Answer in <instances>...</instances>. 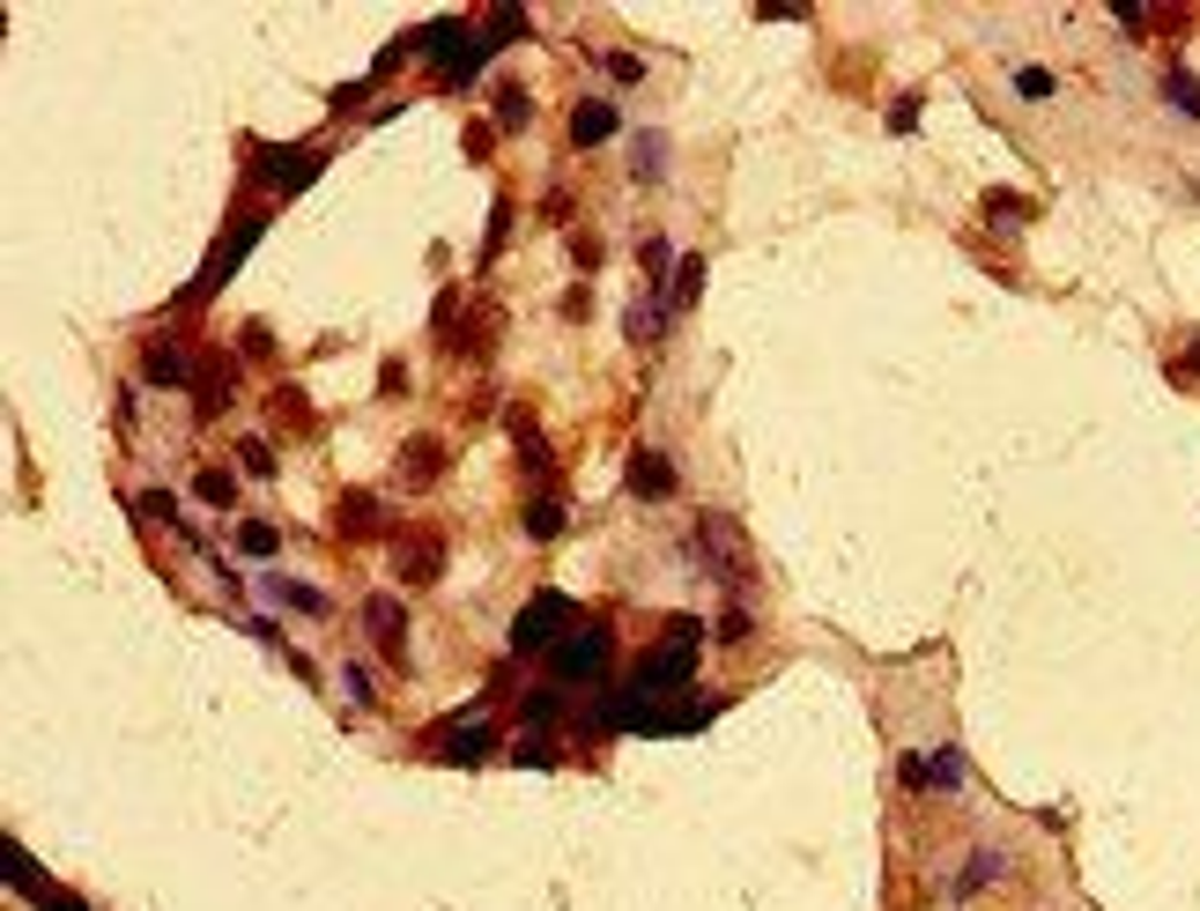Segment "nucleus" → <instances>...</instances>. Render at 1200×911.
<instances>
[{
	"label": "nucleus",
	"instance_id": "obj_1",
	"mask_svg": "<svg viewBox=\"0 0 1200 911\" xmlns=\"http://www.w3.org/2000/svg\"><path fill=\"white\" fill-rule=\"evenodd\" d=\"M564 622H571V600H564V593H534V600L519 608V622H512V652H541V645L556 638Z\"/></svg>",
	"mask_w": 1200,
	"mask_h": 911
},
{
	"label": "nucleus",
	"instance_id": "obj_2",
	"mask_svg": "<svg viewBox=\"0 0 1200 911\" xmlns=\"http://www.w3.org/2000/svg\"><path fill=\"white\" fill-rule=\"evenodd\" d=\"M438 570H445L438 534H400V542H393V578H400V586H438Z\"/></svg>",
	"mask_w": 1200,
	"mask_h": 911
},
{
	"label": "nucleus",
	"instance_id": "obj_3",
	"mask_svg": "<svg viewBox=\"0 0 1200 911\" xmlns=\"http://www.w3.org/2000/svg\"><path fill=\"white\" fill-rule=\"evenodd\" d=\"M230 394H238V356H200V370H194V408H200V422H216L222 408H230Z\"/></svg>",
	"mask_w": 1200,
	"mask_h": 911
},
{
	"label": "nucleus",
	"instance_id": "obj_4",
	"mask_svg": "<svg viewBox=\"0 0 1200 911\" xmlns=\"http://www.w3.org/2000/svg\"><path fill=\"white\" fill-rule=\"evenodd\" d=\"M608 667V630H578V638L556 652V682H593Z\"/></svg>",
	"mask_w": 1200,
	"mask_h": 911
},
{
	"label": "nucleus",
	"instance_id": "obj_5",
	"mask_svg": "<svg viewBox=\"0 0 1200 911\" xmlns=\"http://www.w3.org/2000/svg\"><path fill=\"white\" fill-rule=\"evenodd\" d=\"M194 370H200V364H194L178 342H164V334L142 348V378H148V386H194Z\"/></svg>",
	"mask_w": 1200,
	"mask_h": 911
},
{
	"label": "nucleus",
	"instance_id": "obj_6",
	"mask_svg": "<svg viewBox=\"0 0 1200 911\" xmlns=\"http://www.w3.org/2000/svg\"><path fill=\"white\" fill-rule=\"evenodd\" d=\"M334 526H342L348 542H371V534H386V504L371 490H348L342 504H334Z\"/></svg>",
	"mask_w": 1200,
	"mask_h": 911
},
{
	"label": "nucleus",
	"instance_id": "obj_7",
	"mask_svg": "<svg viewBox=\"0 0 1200 911\" xmlns=\"http://www.w3.org/2000/svg\"><path fill=\"white\" fill-rule=\"evenodd\" d=\"M445 474V444L438 438H408L400 444V490H430Z\"/></svg>",
	"mask_w": 1200,
	"mask_h": 911
},
{
	"label": "nucleus",
	"instance_id": "obj_8",
	"mask_svg": "<svg viewBox=\"0 0 1200 911\" xmlns=\"http://www.w3.org/2000/svg\"><path fill=\"white\" fill-rule=\"evenodd\" d=\"M630 496L667 504V496H675V460H660V452H630Z\"/></svg>",
	"mask_w": 1200,
	"mask_h": 911
},
{
	"label": "nucleus",
	"instance_id": "obj_9",
	"mask_svg": "<svg viewBox=\"0 0 1200 911\" xmlns=\"http://www.w3.org/2000/svg\"><path fill=\"white\" fill-rule=\"evenodd\" d=\"M364 630L386 645V652H400V630H408V616H400V600H393V593H371V600H364Z\"/></svg>",
	"mask_w": 1200,
	"mask_h": 911
},
{
	"label": "nucleus",
	"instance_id": "obj_10",
	"mask_svg": "<svg viewBox=\"0 0 1200 911\" xmlns=\"http://www.w3.org/2000/svg\"><path fill=\"white\" fill-rule=\"evenodd\" d=\"M615 134V104H601V97H586L578 112H571V142L578 148H601Z\"/></svg>",
	"mask_w": 1200,
	"mask_h": 911
},
{
	"label": "nucleus",
	"instance_id": "obj_11",
	"mask_svg": "<svg viewBox=\"0 0 1200 911\" xmlns=\"http://www.w3.org/2000/svg\"><path fill=\"white\" fill-rule=\"evenodd\" d=\"M697 534H705V556L719 564V578H734V564H741V534H734V526H727L719 512H711L705 526H697Z\"/></svg>",
	"mask_w": 1200,
	"mask_h": 911
},
{
	"label": "nucleus",
	"instance_id": "obj_12",
	"mask_svg": "<svg viewBox=\"0 0 1200 911\" xmlns=\"http://www.w3.org/2000/svg\"><path fill=\"white\" fill-rule=\"evenodd\" d=\"M252 238H260V222L246 216V222H238V230H230V238H222V252H216V268H208V282H200V296H208V290H216V282H222V274H230V268H238V260H246V245H252Z\"/></svg>",
	"mask_w": 1200,
	"mask_h": 911
},
{
	"label": "nucleus",
	"instance_id": "obj_13",
	"mask_svg": "<svg viewBox=\"0 0 1200 911\" xmlns=\"http://www.w3.org/2000/svg\"><path fill=\"white\" fill-rule=\"evenodd\" d=\"M1001 875H1008V852H971V860H963V875H956V889H949V897H971V889L1001 882Z\"/></svg>",
	"mask_w": 1200,
	"mask_h": 911
},
{
	"label": "nucleus",
	"instance_id": "obj_14",
	"mask_svg": "<svg viewBox=\"0 0 1200 911\" xmlns=\"http://www.w3.org/2000/svg\"><path fill=\"white\" fill-rule=\"evenodd\" d=\"M630 171H637V186H660V171H667V134H637Z\"/></svg>",
	"mask_w": 1200,
	"mask_h": 911
},
{
	"label": "nucleus",
	"instance_id": "obj_15",
	"mask_svg": "<svg viewBox=\"0 0 1200 911\" xmlns=\"http://www.w3.org/2000/svg\"><path fill=\"white\" fill-rule=\"evenodd\" d=\"M445 756H452V764H482V756H490V726H452V734H445Z\"/></svg>",
	"mask_w": 1200,
	"mask_h": 911
},
{
	"label": "nucleus",
	"instance_id": "obj_16",
	"mask_svg": "<svg viewBox=\"0 0 1200 911\" xmlns=\"http://www.w3.org/2000/svg\"><path fill=\"white\" fill-rule=\"evenodd\" d=\"M697 290H705V260L689 252V260H682V274H675V290H667L660 304H667V312H689V304H697Z\"/></svg>",
	"mask_w": 1200,
	"mask_h": 911
},
{
	"label": "nucleus",
	"instance_id": "obj_17",
	"mask_svg": "<svg viewBox=\"0 0 1200 911\" xmlns=\"http://www.w3.org/2000/svg\"><path fill=\"white\" fill-rule=\"evenodd\" d=\"M268 593H274V600H290L296 616H326V593H319V586H296V578H268Z\"/></svg>",
	"mask_w": 1200,
	"mask_h": 911
},
{
	"label": "nucleus",
	"instance_id": "obj_18",
	"mask_svg": "<svg viewBox=\"0 0 1200 911\" xmlns=\"http://www.w3.org/2000/svg\"><path fill=\"white\" fill-rule=\"evenodd\" d=\"M512 438H519V460H526V474H549V444H541L534 416H512Z\"/></svg>",
	"mask_w": 1200,
	"mask_h": 911
},
{
	"label": "nucleus",
	"instance_id": "obj_19",
	"mask_svg": "<svg viewBox=\"0 0 1200 911\" xmlns=\"http://www.w3.org/2000/svg\"><path fill=\"white\" fill-rule=\"evenodd\" d=\"M274 548H282V534H274L268 519H246V526H238V556H260V564H268Z\"/></svg>",
	"mask_w": 1200,
	"mask_h": 911
},
{
	"label": "nucleus",
	"instance_id": "obj_20",
	"mask_svg": "<svg viewBox=\"0 0 1200 911\" xmlns=\"http://www.w3.org/2000/svg\"><path fill=\"white\" fill-rule=\"evenodd\" d=\"M623 326H630L637 348H653V342H660V326H667V304H630V320H623Z\"/></svg>",
	"mask_w": 1200,
	"mask_h": 911
},
{
	"label": "nucleus",
	"instance_id": "obj_21",
	"mask_svg": "<svg viewBox=\"0 0 1200 911\" xmlns=\"http://www.w3.org/2000/svg\"><path fill=\"white\" fill-rule=\"evenodd\" d=\"M1164 97H1171L1186 119H1200V82H1193L1186 67H1164Z\"/></svg>",
	"mask_w": 1200,
	"mask_h": 911
},
{
	"label": "nucleus",
	"instance_id": "obj_22",
	"mask_svg": "<svg viewBox=\"0 0 1200 911\" xmlns=\"http://www.w3.org/2000/svg\"><path fill=\"white\" fill-rule=\"evenodd\" d=\"M526 534H534V542H556V534H564V504L534 496V504H526Z\"/></svg>",
	"mask_w": 1200,
	"mask_h": 911
},
{
	"label": "nucleus",
	"instance_id": "obj_23",
	"mask_svg": "<svg viewBox=\"0 0 1200 911\" xmlns=\"http://www.w3.org/2000/svg\"><path fill=\"white\" fill-rule=\"evenodd\" d=\"M268 171H274V186H282V193H296V186L319 171V156H268Z\"/></svg>",
	"mask_w": 1200,
	"mask_h": 911
},
{
	"label": "nucleus",
	"instance_id": "obj_24",
	"mask_svg": "<svg viewBox=\"0 0 1200 911\" xmlns=\"http://www.w3.org/2000/svg\"><path fill=\"white\" fill-rule=\"evenodd\" d=\"M985 216L1001 222V230H1015V222H1030V200L1023 193H985Z\"/></svg>",
	"mask_w": 1200,
	"mask_h": 911
},
{
	"label": "nucleus",
	"instance_id": "obj_25",
	"mask_svg": "<svg viewBox=\"0 0 1200 911\" xmlns=\"http://www.w3.org/2000/svg\"><path fill=\"white\" fill-rule=\"evenodd\" d=\"M927 771H933V786H941V793H956V786H963V748H933Z\"/></svg>",
	"mask_w": 1200,
	"mask_h": 911
},
{
	"label": "nucleus",
	"instance_id": "obj_26",
	"mask_svg": "<svg viewBox=\"0 0 1200 911\" xmlns=\"http://www.w3.org/2000/svg\"><path fill=\"white\" fill-rule=\"evenodd\" d=\"M238 468L268 482V474H274V444H268V438H246V444H238Z\"/></svg>",
	"mask_w": 1200,
	"mask_h": 911
},
{
	"label": "nucleus",
	"instance_id": "obj_27",
	"mask_svg": "<svg viewBox=\"0 0 1200 911\" xmlns=\"http://www.w3.org/2000/svg\"><path fill=\"white\" fill-rule=\"evenodd\" d=\"M194 490L208 496V504H230V496H238V482H230L222 468H200V474H194Z\"/></svg>",
	"mask_w": 1200,
	"mask_h": 911
},
{
	"label": "nucleus",
	"instance_id": "obj_28",
	"mask_svg": "<svg viewBox=\"0 0 1200 911\" xmlns=\"http://www.w3.org/2000/svg\"><path fill=\"white\" fill-rule=\"evenodd\" d=\"M556 712H564V697H556V690H534V697H526V726H549Z\"/></svg>",
	"mask_w": 1200,
	"mask_h": 911
},
{
	"label": "nucleus",
	"instance_id": "obj_29",
	"mask_svg": "<svg viewBox=\"0 0 1200 911\" xmlns=\"http://www.w3.org/2000/svg\"><path fill=\"white\" fill-rule=\"evenodd\" d=\"M497 112H504V134L526 126V90H497Z\"/></svg>",
	"mask_w": 1200,
	"mask_h": 911
},
{
	"label": "nucleus",
	"instance_id": "obj_30",
	"mask_svg": "<svg viewBox=\"0 0 1200 911\" xmlns=\"http://www.w3.org/2000/svg\"><path fill=\"white\" fill-rule=\"evenodd\" d=\"M601 67H608L615 82H637V74H645V60H637V52H601Z\"/></svg>",
	"mask_w": 1200,
	"mask_h": 911
},
{
	"label": "nucleus",
	"instance_id": "obj_31",
	"mask_svg": "<svg viewBox=\"0 0 1200 911\" xmlns=\"http://www.w3.org/2000/svg\"><path fill=\"white\" fill-rule=\"evenodd\" d=\"M274 416L290 422V430H304V422H312V416H304V394H290V386H282V394H274Z\"/></svg>",
	"mask_w": 1200,
	"mask_h": 911
},
{
	"label": "nucleus",
	"instance_id": "obj_32",
	"mask_svg": "<svg viewBox=\"0 0 1200 911\" xmlns=\"http://www.w3.org/2000/svg\"><path fill=\"white\" fill-rule=\"evenodd\" d=\"M1015 90H1023V97H1053V74H1045V67H1015Z\"/></svg>",
	"mask_w": 1200,
	"mask_h": 911
},
{
	"label": "nucleus",
	"instance_id": "obj_33",
	"mask_svg": "<svg viewBox=\"0 0 1200 911\" xmlns=\"http://www.w3.org/2000/svg\"><path fill=\"white\" fill-rule=\"evenodd\" d=\"M919 126V97H897L889 104V134H911Z\"/></svg>",
	"mask_w": 1200,
	"mask_h": 911
},
{
	"label": "nucleus",
	"instance_id": "obj_34",
	"mask_svg": "<svg viewBox=\"0 0 1200 911\" xmlns=\"http://www.w3.org/2000/svg\"><path fill=\"white\" fill-rule=\"evenodd\" d=\"M749 638V608H727V616H719V645H741Z\"/></svg>",
	"mask_w": 1200,
	"mask_h": 911
},
{
	"label": "nucleus",
	"instance_id": "obj_35",
	"mask_svg": "<svg viewBox=\"0 0 1200 911\" xmlns=\"http://www.w3.org/2000/svg\"><path fill=\"white\" fill-rule=\"evenodd\" d=\"M519 30H526V15H519V8H497V15H490V38H519Z\"/></svg>",
	"mask_w": 1200,
	"mask_h": 911
},
{
	"label": "nucleus",
	"instance_id": "obj_36",
	"mask_svg": "<svg viewBox=\"0 0 1200 911\" xmlns=\"http://www.w3.org/2000/svg\"><path fill=\"white\" fill-rule=\"evenodd\" d=\"M637 260H645V274H667V238H645V245H637Z\"/></svg>",
	"mask_w": 1200,
	"mask_h": 911
},
{
	"label": "nucleus",
	"instance_id": "obj_37",
	"mask_svg": "<svg viewBox=\"0 0 1200 911\" xmlns=\"http://www.w3.org/2000/svg\"><path fill=\"white\" fill-rule=\"evenodd\" d=\"M238 348H246V356H268V348H274V334H268V326H260V320H252L246 334H238Z\"/></svg>",
	"mask_w": 1200,
	"mask_h": 911
},
{
	"label": "nucleus",
	"instance_id": "obj_38",
	"mask_svg": "<svg viewBox=\"0 0 1200 911\" xmlns=\"http://www.w3.org/2000/svg\"><path fill=\"white\" fill-rule=\"evenodd\" d=\"M1193 364H1200V334H1193Z\"/></svg>",
	"mask_w": 1200,
	"mask_h": 911
}]
</instances>
